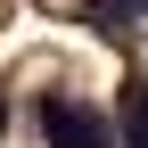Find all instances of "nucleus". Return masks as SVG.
I'll use <instances>...</instances> for the list:
<instances>
[{"instance_id": "f257e3e1", "label": "nucleus", "mask_w": 148, "mask_h": 148, "mask_svg": "<svg viewBox=\"0 0 148 148\" xmlns=\"http://www.w3.org/2000/svg\"><path fill=\"white\" fill-rule=\"evenodd\" d=\"M41 140L49 148H107V115L82 99H66V90H49L41 99Z\"/></svg>"}, {"instance_id": "f03ea898", "label": "nucleus", "mask_w": 148, "mask_h": 148, "mask_svg": "<svg viewBox=\"0 0 148 148\" xmlns=\"http://www.w3.org/2000/svg\"><path fill=\"white\" fill-rule=\"evenodd\" d=\"M123 148H148V82L123 90Z\"/></svg>"}, {"instance_id": "7ed1b4c3", "label": "nucleus", "mask_w": 148, "mask_h": 148, "mask_svg": "<svg viewBox=\"0 0 148 148\" xmlns=\"http://www.w3.org/2000/svg\"><path fill=\"white\" fill-rule=\"evenodd\" d=\"M115 8H132V16H148V0H115Z\"/></svg>"}, {"instance_id": "20e7f679", "label": "nucleus", "mask_w": 148, "mask_h": 148, "mask_svg": "<svg viewBox=\"0 0 148 148\" xmlns=\"http://www.w3.org/2000/svg\"><path fill=\"white\" fill-rule=\"evenodd\" d=\"M0 123H8V107H0Z\"/></svg>"}]
</instances>
